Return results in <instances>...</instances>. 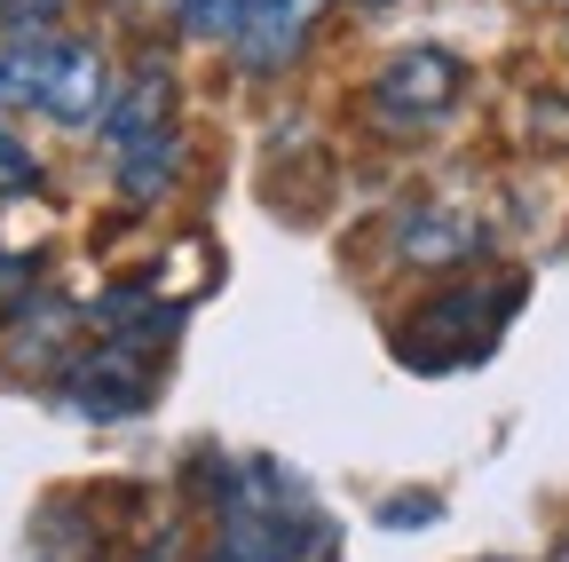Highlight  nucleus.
I'll return each instance as SVG.
<instances>
[{
	"mask_svg": "<svg viewBox=\"0 0 569 562\" xmlns=\"http://www.w3.org/2000/svg\"><path fill=\"white\" fill-rule=\"evenodd\" d=\"M238 17H246V0H174V24L190 40H230Z\"/></svg>",
	"mask_w": 569,
	"mask_h": 562,
	"instance_id": "9",
	"label": "nucleus"
},
{
	"mask_svg": "<svg viewBox=\"0 0 569 562\" xmlns=\"http://www.w3.org/2000/svg\"><path fill=\"white\" fill-rule=\"evenodd\" d=\"M467 88V63L451 48H403L380 63V80H372V111L388 127H436Z\"/></svg>",
	"mask_w": 569,
	"mask_h": 562,
	"instance_id": "4",
	"label": "nucleus"
},
{
	"mask_svg": "<svg viewBox=\"0 0 569 562\" xmlns=\"http://www.w3.org/2000/svg\"><path fill=\"white\" fill-rule=\"evenodd\" d=\"M24 294H32V262L24 254H0V309L24 302Z\"/></svg>",
	"mask_w": 569,
	"mask_h": 562,
	"instance_id": "13",
	"label": "nucleus"
},
{
	"mask_svg": "<svg viewBox=\"0 0 569 562\" xmlns=\"http://www.w3.org/2000/svg\"><path fill=\"white\" fill-rule=\"evenodd\" d=\"M32 562H48V554H32Z\"/></svg>",
	"mask_w": 569,
	"mask_h": 562,
	"instance_id": "14",
	"label": "nucleus"
},
{
	"mask_svg": "<svg viewBox=\"0 0 569 562\" xmlns=\"http://www.w3.org/2000/svg\"><path fill=\"white\" fill-rule=\"evenodd\" d=\"M134 348H167V341H151V333H111V341H96L88 357L63 373V404H80L88 420H127V412H142V404H151V365H134Z\"/></svg>",
	"mask_w": 569,
	"mask_h": 562,
	"instance_id": "5",
	"label": "nucleus"
},
{
	"mask_svg": "<svg viewBox=\"0 0 569 562\" xmlns=\"http://www.w3.org/2000/svg\"><path fill=\"white\" fill-rule=\"evenodd\" d=\"M222 531H213V562H332V515L309 507V491L277 460H246L222 475Z\"/></svg>",
	"mask_w": 569,
	"mask_h": 562,
	"instance_id": "1",
	"label": "nucleus"
},
{
	"mask_svg": "<svg viewBox=\"0 0 569 562\" xmlns=\"http://www.w3.org/2000/svg\"><path fill=\"white\" fill-rule=\"evenodd\" d=\"M372 9H380V0H372Z\"/></svg>",
	"mask_w": 569,
	"mask_h": 562,
	"instance_id": "15",
	"label": "nucleus"
},
{
	"mask_svg": "<svg viewBox=\"0 0 569 562\" xmlns=\"http://www.w3.org/2000/svg\"><path fill=\"white\" fill-rule=\"evenodd\" d=\"M111 63L88 40H63V32H24V40H0V103L40 111L48 127H96L111 103Z\"/></svg>",
	"mask_w": 569,
	"mask_h": 562,
	"instance_id": "2",
	"label": "nucleus"
},
{
	"mask_svg": "<svg viewBox=\"0 0 569 562\" xmlns=\"http://www.w3.org/2000/svg\"><path fill=\"white\" fill-rule=\"evenodd\" d=\"M436 515H443L436 491H403V500H380V523H388V531H403V523H436Z\"/></svg>",
	"mask_w": 569,
	"mask_h": 562,
	"instance_id": "11",
	"label": "nucleus"
},
{
	"mask_svg": "<svg viewBox=\"0 0 569 562\" xmlns=\"http://www.w3.org/2000/svg\"><path fill=\"white\" fill-rule=\"evenodd\" d=\"M507 309H522V277H507V286H451V294H436V302L403 325V341L443 333V341H459V365H467V357H482V348L498 341Z\"/></svg>",
	"mask_w": 569,
	"mask_h": 562,
	"instance_id": "7",
	"label": "nucleus"
},
{
	"mask_svg": "<svg viewBox=\"0 0 569 562\" xmlns=\"http://www.w3.org/2000/svg\"><path fill=\"white\" fill-rule=\"evenodd\" d=\"M103 151H111V183L134 198V206H151L174 190L182 175V127H174V72L151 56L134 80L111 88L103 103Z\"/></svg>",
	"mask_w": 569,
	"mask_h": 562,
	"instance_id": "3",
	"label": "nucleus"
},
{
	"mask_svg": "<svg viewBox=\"0 0 569 562\" xmlns=\"http://www.w3.org/2000/svg\"><path fill=\"white\" fill-rule=\"evenodd\" d=\"M24 190H40V159L0 127V198H24Z\"/></svg>",
	"mask_w": 569,
	"mask_h": 562,
	"instance_id": "10",
	"label": "nucleus"
},
{
	"mask_svg": "<svg viewBox=\"0 0 569 562\" xmlns=\"http://www.w3.org/2000/svg\"><path fill=\"white\" fill-rule=\"evenodd\" d=\"M56 9L63 0H0V24H9V40H24V32H48Z\"/></svg>",
	"mask_w": 569,
	"mask_h": 562,
	"instance_id": "12",
	"label": "nucleus"
},
{
	"mask_svg": "<svg viewBox=\"0 0 569 562\" xmlns=\"http://www.w3.org/2000/svg\"><path fill=\"white\" fill-rule=\"evenodd\" d=\"M490 246V230L467 215V206H411L396 223V254L411 269H451V262H475Z\"/></svg>",
	"mask_w": 569,
	"mask_h": 562,
	"instance_id": "8",
	"label": "nucleus"
},
{
	"mask_svg": "<svg viewBox=\"0 0 569 562\" xmlns=\"http://www.w3.org/2000/svg\"><path fill=\"white\" fill-rule=\"evenodd\" d=\"M317 17H325V0H246V17H238V32H230L238 72L277 80L284 63L317 40Z\"/></svg>",
	"mask_w": 569,
	"mask_h": 562,
	"instance_id": "6",
	"label": "nucleus"
}]
</instances>
